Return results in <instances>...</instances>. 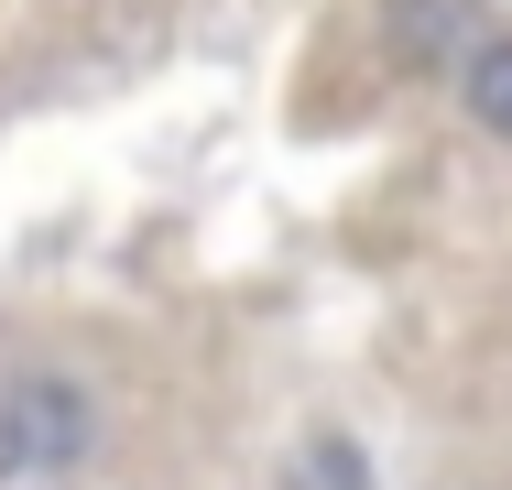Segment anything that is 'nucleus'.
Instances as JSON below:
<instances>
[{
    "label": "nucleus",
    "mask_w": 512,
    "mask_h": 490,
    "mask_svg": "<svg viewBox=\"0 0 512 490\" xmlns=\"http://www.w3.org/2000/svg\"><path fill=\"white\" fill-rule=\"evenodd\" d=\"M458 77H469V109H480V131H502V142H512V33H502V44H480Z\"/></svg>",
    "instance_id": "3"
},
{
    "label": "nucleus",
    "mask_w": 512,
    "mask_h": 490,
    "mask_svg": "<svg viewBox=\"0 0 512 490\" xmlns=\"http://www.w3.org/2000/svg\"><path fill=\"white\" fill-rule=\"evenodd\" d=\"M393 55H404V66H469V55H480L469 0H393Z\"/></svg>",
    "instance_id": "2"
},
{
    "label": "nucleus",
    "mask_w": 512,
    "mask_h": 490,
    "mask_svg": "<svg viewBox=\"0 0 512 490\" xmlns=\"http://www.w3.org/2000/svg\"><path fill=\"white\" fill-rule=\"evenodd\" d=\"M88 436H99V414H88V392H66V382H22L0 403V469H55Z\"/></svg>",
    "instance_id": "1"
},
{
    "label": "nucleus",
    "mask_w": 512,
    "mask_h": 490,
    "mask_svg": "<svg viewBox=\"0 0 512 490\" xmlns=\"http://www.w3.org/2000/svg\"><path fill=\"white\" fill-rule=\"evenodd\" d=\"M295 490H371V469H360L349 436H316L306 458H295Z\"/></svg>",
    "instance_id": "4"
}]
</instances>
